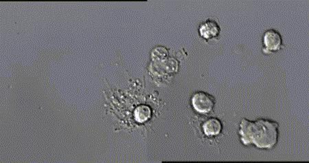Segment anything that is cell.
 I'll use <instances>...</instances> for the list:
<instances>
[{
  "label": "cell",
  "mask_w": 309,
  "mask_h": 163,
  "mask_svg": "<svg viewBox=\"0 0 309 163\" xmlns=\"http://www.w3.org/2000/svg\"><path fill=\"white\" fill-rule=\"evenodd\" d=\"M134 116H135L136 121L141 123H145L151 118V108L145 105H141L135 109Z\"/></svg>",
  "instance_id": "obj_6"
},
{
  "label": "cell",
  "mask_w": 309,
  "mask_h": 163,
  "mask_svg": "<svg viewBox=\"0 0 309 163\" xmlns=\"http://www.w3.org/2000/svg\"><path fill=\"white\" fill-rule=\"evenodd\" d=\"M264 53L269 54L279 51L283 47V38L277 30L270 29L262 38Z\"/></svg>",
  "instance_id": "obj_3"
},
{
  "label": "cell",
  "mask_w": 309,
  "mask_h": 163,
  "mask_svg": "<svg viewBox=\"0 0 309 163\" xmlns=\"http://www.w3.org/2000/svg\"><path fill=\"white\" fill-rule=\"evenodd\" d=\"M203 133L209 137H215L219 135L222 130V124L217 118H211L204 122L203 126Z\"/></svg>",
  "instance_id": "obj_5"
},
{
  "label": "cell",
  "mask_w": 309,
  "mask_h": 163,
  "mask_svg": "<svg viewBox=\"0 0 309 163\" xmlns=\"http://www.w3.org/2000/svg\"><path fill=\"white\" fill-rule=\"evenodd\" d=\"M279 123L271 120L260 118L252 121L244 118L241 122L238 135L245 145H254L260 149H271L279 141Z\"/></svg>",
  "instance_id": "obj_1"
},
{
  "label": "cell",
  "mask_w": 309,
  "mask_h": 163,
  "mask_svg": "<svg viewBox=\"0 0 309 163\" xmlns=\"http://www.w3.org/2000/svg\"><path fill=\"white\" fill-rule=\"evenodd\" d=\"M192 108L200 114H207L213 110L215 105V97L204 92L194 93L191 97Z\"/></svg>",
  "instance_id": "obj_2"
},
{
  "label": "cell",
  "mask_w": 309,
  "mask_h": 163,
  "mask_svg": "<svg viewBox=\"0 0 309 163\" xmlns=\"http://www.w3.org/2000/svg\"><path fill=\"white\" fill-rule=\"evenodd\" d=\"M199 32L202 38L209 40L217 38L220 34L221 28L215 21L209 19L200 25Z\"/></svg>",
  "instance_id": "obj_4"
},
{
  "label": "cell",
  "mask_w": 309,
  "mask_h": 163,
  "mask_svg": "<svg viewBox=\"0 0 309 163\" xmlns=\"http://www.w3.org/2000/svg\"><path fill=\"white\" fill-rule=\"evenodd\" d=\"M168 54V52L166 48L159 46L153 50L152 58L153 60H156V61H162L166 59Z\"/></svg>",
  "instance_id": "obj_7"
}]
</instances>
